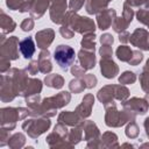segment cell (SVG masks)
Wrapping results in <instances>:
<instances>
[{
	"mask_svg": "<svg viewBox=\"0 0 149 149\" xmlns=\"http://www.w3.org/2000/svg\"><path fill=\"white\" fill-rule=\"evenodd\" d=\"M54 58H55L56 63L59 65L61 69L68 70L69 66L72 65V63L74 62L76 54H74V50L71 47L65 45V44H59L55 49Z\"/></svg>",
	"mask_w": 149,
	"mask_h": 149,
	"instance_id": "6da1fadb",
	"label": "cell"
},
{
	"mask_svg": "<svg viewBox=\"0 0 149 149\" xmlns=\"http://www.w3.org/2000/svg\"><path fill=\"white\" fill-rule=\"evenodd\" d=\"M20 51L24 58H30L35 52V43L31 37H27L20 42Z\"/></svg>",
	"mask_w": 149,
	"mask_h": 149,
	"instance_id": "7a4b0ae2",
	"label": "cell"
}]
</instances>
